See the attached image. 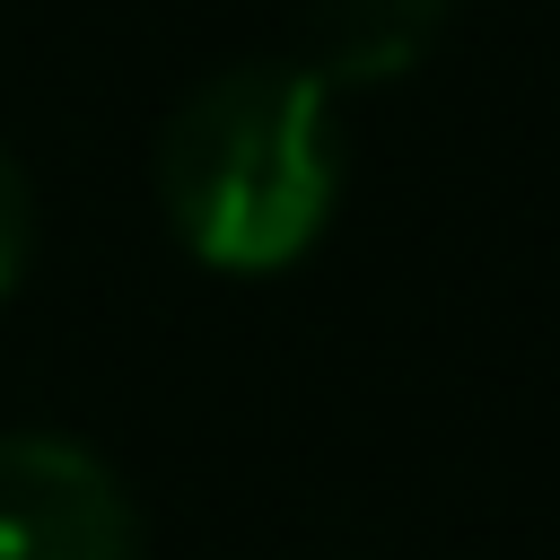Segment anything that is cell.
Instances as JSON below:
<instances>
[{
    "label": "cell",
    "instance_id": "6da1fadb",
    "mask_svg": "<svg viewBox=\"0 0 560 560\" xmlns=\"http://www.w3.org/2000/svg\"><path fill=\"white\" fill-rule=\"evenodd\" d=\"M158 201L219 271H280L332 210V88L306 70H228L158 140Z\"/></svg>",
    "mask_w": 560,
    "mask_h": 560
},
{
    "label": "cell",
    "instance_id": "3957f363",
    "mask_svg": "<svg viewBox=\"0 0 560 560\" xmlns=\"http://www.w3.org/2000/svg\"><path fill=\"white\" fill-rule=\"evenodd\" d=\"M446 26V0H315L306 9V79L324 88H368L402 79Z\"/></svg>",
    "mask_w": 560,
    "mask_h": 560
},
{
    "label": "cell",
    "instance_id": "7a4b0ae2",
    "mask_svg": "<svg viewBox=\"0 0 560 560\" xmlns=\"http://www.w3.org/2000/svg\"><path fill=\"white\" fill-rule=\"evenodd\" d=\"M0 560H140L122 481L44 429L0 438Z\"/></svg>",
    "mask_w": 560,
    "mask_h": 560
},
{
    "label": "cell",
    "instance_id": "277c9868",
    "mask_svg": "<svg viewBox=\"0 0 560 560\" xmlns=\"http://www.w3.org/2000/svg\"><path fill=\"white\" fill-rule=\"evenodd\" d=\"M26 228H35V210H26V184H18V166H9V149H0V289H9L18 262H26Z\"/></svg>",
    "mask_w": 560,
    "mask_h": 560
}]
</instances>
